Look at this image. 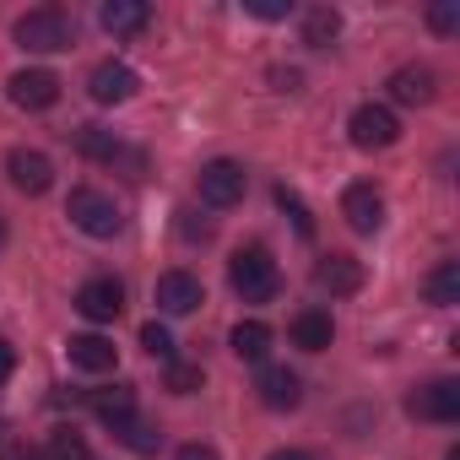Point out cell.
<instances>
[{"mask_svg": "<svg viewBox=\"0 0 460 460\" xmlns=\"http://www.w3.org/2000/svg\"><path fill=\"white\" fill-rule=\"evenodd\" d=\"M6 93H12V103L17 109H49L55 98H60V76L55 71H44V66H28V71H17L12 82H6Z\"/></svg>", "mask_w": 460, "mask_h": 460, "instance_id": "obj_7", "label": "cell"}, {"mask_svg": "<svg viewBox=\"0 0 460 460\" xmlns=\"http://www.w3.org/2000/svg\"><path fill=\"white\" fill-rule=\"evenodd\" d=\"M93 411L109 422V428H125L136 417V390L130 385H109V390H93Z\"/></svg>", "mask_w": 460, "mask_h": 460, "instance_id": "obj_19", "label": "cell"}, {"mask_svg": "<svg viewBox=\"0 0 460 460\" xmlns=\"http://www.w3.org/2000/svg\"><path fill=\"white\" fill-rule=\"evenodd\" d=\"M336 341V320L325 314V309H304V314H293V347H304V352H325Z\"/></svg>", "mask_w": 460, "mask_h": 460, "instance_id": "obj_17", "label": "cell"}, {"mask_svg": "<svg viewBox=\"0 0 460 460\" xmlns=\"http://www.w3.org/2000/svg\"><path fill=\"white\" fill-rule=\"evenodd\" d=\"M66 217L82 227V234H93V239H114L119 234V206H114V195H103V190H93V184H82V190H71V200H66Z\"/></svg>", "mask_w": 460, "mask_h": 460, "instance_id": "obj_3", "label": "cell"}, {"mask_svg": "<svg viewBox=\"0 0 460 460\" xmlns=\"http://www.w3.org/2000/svg\"><path fill=\"white\" fill-rule=\"evenodd\" d=\"M0 244H6V222H0Z\"/></svg>", "mask_w": 460, "mask_h": 460, "instance_id": "obj_36", "label": "cell"}, {"mask_svg": "<svg viewBox=\"0 0 460 460\" xmlns=\"http://www.w3.org/2000/svg\"><path fill=\"white\" fill-rule=\"evenodd\" d=\"M98 22H103L114 39H125V33H141V28L152 22V6H146V0H109V6L98 12Z\"/></svg>", "mask_w": 460, "mask_h": 460, "instance_id": "obj_18", "label": "cell"}, {"mask_svg": "<svg viewBox=\"0 0 460 460\" xmlns=\"http://www.w3.org/2000/svg\"><path fill=\"white\" fill-rule=\"evenodd\" d=\"M271 460H309V455H304V449H277Z\"/></svg>", "mask_w": 460, "mask_h": 460, "instance_id": "obj_34", "label": "cell"}, {"mask_svg": "<svg viewBox=\"0 0 460 460\" xmlns=\"http://www.w3.org/2000/svg\"><path fill=\"white\" fill-rule=\"evenodd\" d=\"M12 39H17L22 49H33V55H55V49H71V39H76V22H71L60 6H39V12L17 17Z\"/></svg>", "mask_w": 460, "mask_h": 460, "instance_id": "obj_2", "label": "cell"}, {"mask_svg": "<svg viewBox=\"0 0 460 460\" xmlns=\"http://www.w3.org/2000/svg\"><path fill=\"white\" fill-rule=\"evenodd\" d=\"M76 152L93 157V163H119V157H125L119 136H114V130H98V125H82V130H76Z\"/></svg>", "mask_w": 460, "mask_h": 460, "instance_id": "obj_20", "label": "cell"}, {"mask_svg": "<svg viewBox=\"0 0 460 460\" xmlns=\"http://www.w3.org/2000/svg\"><path fill=\"white\" fill-rule=\"evenodd\" d=\"M179 239H190V244L200 239V244H206V239H211V222L195 217V211H179Z\"/></svg>", "mask_w": 460, "mask_h": 460, "instance_id": "obj_30", "label": "cell"}, {"mask_svg": "<svg viewBox=\"0 0 460 460\" xmlns=\"http://www.w3.org/2000/svg\"><path fill=\"white\" fill-rule=\"evenodd\" d=\"M347 136H352V146H363V152L395 146V141H401V119H395L385 103H358L352 119H347Z\"/></svg>", "mask_w": 460, "mask_h": 460, "instance_id": "obj_4", "label": "cell"}, {"mask_svg": "<svg viewBox=\"0 0 460 460\" xmlns=\"http://www.w3.org/2000/svg\"><path fill=\"white\" fill-rule=\"evenodd\" d=\"M141 347H146L152 358H163V363H173V336H168V325H157V320H146V325H141Z\"/></svg>", "mask_w": 460, "mask_h": 460, "instance_id": "obj_28", "label": "cell"}, {"mask_svg": "<svg viewBox=\"0 0 460 460\" xmlns=\"http://www.w3.org/2000/svg\"><path fill=\"white\" fill-rule=\"evenodd\" d=\"M428 28L449 39V33L460 28V0H444V6H433V12H428Z\"/></svg>", "mask_w": 460, "mask_h": 460, "instance_id": "obj_29", "label": "cell"}, {"mask_svg": "<svg viewBox=\"0 0 460 460\" xmlns=\"http://www.w3.org/2000/svg\"><path fill=\"white\" fill-rule=\"evenodd\" d=\"M173 460H222V455H217L211 444H184V449H179Z\"/></svg>", "mask_w": 460, "mask_h": 460, "instance_id": "obj_32", "label": "cell"}, {"mask_svg": "<svg viewBox=\"0 0 460 460\" xmlns=\"http://www.w3.org/2000/svg\"><path fill=\"white\" fill-rule=\"evenodd\" d=\"M200 304H206L200 277H190V271H163L157 277V309L163 314H195Z\"/></svg>", "mask_w": 460, "mask_h": 460, "instance_id": "obj_11", "label": "cell"}, {"mask_svg": "<svg viewBox=\"0 0 460 460\" xmlns=\"http://www.w3.org/2000/svg\"><path fill=\"white\" fill-rule=\"evenodd\" d=\"M6 173H12V184H17L22 195H44V190L55 184V163H49L44 152H33V146H12V152H6Z\"/></svg>", "mask_w": 460, "mask_h": 460, "instance_id": "obj_8", "label": "cell"}, {"mask_svg": "<svg viewBox=\"0 0 460 460\" xmlns=\"http://www.w3.org/2000/svg\"><path fill=\"white\" fill-rule=\"evenodd\" d=\"M433 93H438V82H433V71H428V66H401V71L390 76V98H395V103H406V109L433 103Z\"/></svg>", "mask_w": 460, "mask_h": 460, "instance_id": "obj_16", "label": "cell"}, {"mask_svg": "<svg viewBox=\"0 0 460 460\" xmlns=\"http://www.w3.org/2000/svg\"><path fill=\"white\" fill-rule=\"evenodd\" d=\"M6 460H44V455H33V449H12Z\"/></svg>", "mask_w": 460, "mask_h": 460, "instance_id": "obj_35", "label": "cell"}, {"mask_svg": "<svg viewBox=\"0 0 460 460\" xmlns=\"http://www.w3.org/2000/svg\"><path fill=\"white\" fill-rule=\"evenodd\" d=\"M336 39H341V17H336L331 6L304 12V44H309V49H331Z\"/></svg>", "mask_w": 460, "mask_h": 460, "instance_id": "obj_21", "label": "cell"}, {"mask_svg": "<svg viewBox=\"0 0 460 460\" xmlns=\"http://www.w3.org/2000/svg\"><path fill=\"white\" fill-rule=\"evenodd\" d=\"M227 282H234V293L244 304H271L277 288H282V271H277L266 244H250V250H239L234 261H227Z\"/></svg>", "mask_w": 460, "mask_h": 460, "instance_id": "obj_1", "label": "cell"}, {"mask_svg": "<svg viewBox=\"0 0 460 460\" xmlns=\"http://www.w3.org/2000/svg\"><path fill=\"white\" fill-rule=\"evenodd\" d=\"M277 206H282V211H288V217L298 222V234H304V239H314V217H309V206L298 200V190H288V184H277Z\"/></svg>", "mask_w": 460, "mask_h": 460, "instance_id": "obj_27", "label": "cell"}, {"mask_svg": "<svg viewBox=\"0 0 460 460\" xmlns=\"http://www.w3.org/2000/svg\"><path fill=\"white\" fill-rule=\"evenodd\" d=\"M244 190H250V173H244L234 157H217V163L200 168V200H206V206H239Z\"/></svg>", "mask_w": 460, "mask_h": 460, "instance_id": "obj_5", "label": "cell"}, {"mask_svg": "<svg viewBox=\"0 0 460 460\" xmlns=\"http://www.w3.org/2000/svg\"><path fill=\"white\" fill-rule=\"evenodd\" d=\"M422 293H428V304H444V309H449V304H460V261H444V266L428 277V288H422Z\"/></svg>", "mask_w": 460, "mask_h": 460, "instance_id": "obj_23", "label": "cell"}, {"mask_svg": "<svg viewBox=\"0 0 460 460\" xmlns=\"http://www.w3.org/2000/svg\"><path fill=\"white\" fill-rule=\"evenodd\" d=\"M49 460H87V438L76 428H55L49 433Z\"/></svg>", "mask_w": 460, "mask_h": 460, "instance_id": "obj_26", "label": "cell"}, {"mask_svg": "<svg viewBox=\"0 0 460 460\" xmlns=\"http://www.w3.org/2000/svg\"><path fill=\"white\" fill-rule=\"evenodd\" d=\"M234 352H239L244 363H261V358L271 352V325H261V320H239V325H234Z\"/></svg>", "mask_w": 460, "mask_h": 460, "instance_id": "obj_22", "label": "cell"}, {"mask_svg": "<svg viewBox=\"0 0 460 460\" xmlns=\"http://www.w3.org/2000/svg\"><path fill=\"white\" fill-rule=\"evenodd\" d=\"M136 87H141V76H136L125 60H103V66H93V76H87L93 103H130Z\"/></svg>", "mask_w": 460, "mask_h": 460, "instance_id": "obj_6", "label": "cell"}, {"mask_svg": "<svg viewBox=\"0 0 460 460\" xmlns=\"http://www.w3.org/2000/svg\"><path fill=\"white\" fill-rule=\"evenodd\" d=\"M12 368H17V352H12V341H0V385L12 379Z\"/></svg>", "mask_w": 460, "mask_h": 460, "instance_id": "obj_33", "label": "cell"}, {"mask_svg": "<svg viewBox=\"0 0 460 460\" xmlns=\"http://www.w3.org/2000/svg\"><path fill=\"white\" fill-rule=\"evenodd\" d=\"M255 395H261V406H271V411H293L298 401H304V379L293 374V368H261L255 374Z\"/></svg>", "mask_w": 460, "mask_h": 460, "instance_id": "obj_14", "label": "cell"}, {"mask_svg": "<svg viewBox=\"0 0 460 460\" xmlns=\"http://www.w3.org/2000/svg\"><path fill=\"white\" fill-rule=\"evenodd\" d=\"M341 217H347L352 234H379V222H385V195H379L374 184H347Z\"/></svg>", "mask_w": 460, "mask_h": 460, "instance_id": "obj_12", "label": "cell"}, {"mask_svg": "<svg viewBox=\"0 0 460 460\" xmlns=\"http://www.w3.org/2000/svg\"><path fill=\"white\" fill-rule=\"evenodd\" d=\"M314 288L331 293V298H352V293L363 288V261H358V255H325V261L314 266Z\"/></svg>", "mask_w": 460, "mask_h": 460, "instance_id": "obj_13", "label": "cell"}, {"mask_svg": "<svg viewBox=\"0 0 460 460\" xmlns=\"http://www.w3.org/2000/svg\"><path fill=\"white\" fill-rule=\"evenodd\" d=\"M244 12H250V17H266V22H277V17H288V12H293V0H244Z\"/></svg>", "mask_w": 460, "mask_h": 460, "instance_id": "obj_31", "label": "cell"}, {"mask_svg": "<svg viewBox=\"0 0 460 460\" xmlns=\"http://www.w3.org/2000/svg\"><path fill=\"white\" fill-rule=\"evenodd\" d=\"M66 352H71V368H82V374H109L119 363V347L109 336H71Z\"/></svg>", "mask_w": 460, "mask_h": 460, "instance_id": "obj_15", "label": "cell"}, {"mask_svg": "<svg viewBox=\"0 0 460 460\" xmlns=\"http://www.w3.org/2000/svg\"><path fill=\"white\" fill-rule=\"evenodd\" d=\"M114 433H119L130 449H141V455H157V444H163V433H157L152 422H141V417H130V422H125V428H114Z\"/></svg>", "mask_w": 460, "mask_h": 460, "instance_id": "obj_25", "label": "cell"}, {"mask_svg": "<svg viewBox=\"0 0 460 460\" xmlns=\"http://www.w3.org/2000/svg\"><path fill=\"white\" fill-rule=\"evenodd\" d=\"M200 379H206V374H200V363H179V358H173V363H168V374H163V385H168L173 395H195V390H200Z\"/></svg>", "mask_w": 460, "mask_h": 460, "instance_id": "obj_24", "label": "cell"}, {"mask_svg": "<svg viewBox=\"0 0 460 460\" xmlns=\"http://www.w3.org/2000/svg\"><path fill=\"white\" fill-rule=\"evenodd\" d=\"M406 406H411V417H422V422H455V417H460V379H433V385H422Z\"/></svg>", "mask_w": 460, "mask_h": 460, "instance_id": "obj_10", "label": "cell"}, {"mask_svg": "<svg viewBox=\"0 0 460 460\" xmlns=\"http://www.w3.org/2000/svg\"><path fill=\"white\" fill-rule=\"evenodd\" d=\"M76 309H82L93 325H109V320H119V314H125V288H119L114 277H93V282H82Z\"/></svg>", "mask_w": 460, "mask_h": 460, "instance_id": "obj_9", "label": "cell"}]
</instances>
